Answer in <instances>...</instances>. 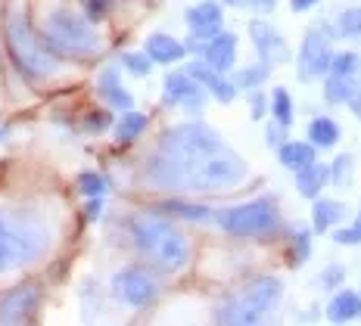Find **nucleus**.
Segmentation results:
<instances>
[{
  "mask_svg": "<svg viewBox=\"0 0 361 326\" xmlns=\"http://www.w3.org/2000/svg\"><path fill=\"white\" fill-rule=\"evenodd\" d=\"M246 174L243 156L202 121L169 127L140 165V180L162 193H224L243 184Z\"/></svg>",
  "mask_w": 361,
  "mask_h": 326,
  "instance_id": "f257e3e1",
  "label": "nucleus"
},
{
  "mask_svg": "<svg viewBox=\"0 0 361 326\" xmlns=\"http://www.w3.org/2000/svg\"><path fill=\"white\" fill-rule=\"evenodd\" d=\"M128 230H131L134 249L140 252V258H147L149 268L162 274H180L190 264V239L165 211H134Z\"/></svg>",
  "mask_w": 361,
  "mask_h": 326,
  "instance_id": "f03ea898",
  "label": "nucleus"
},
{
  "mask_svg": "<svg viewBox=\"0 0 361 326\" xmlns=\"http://www.w3.org/2000/svg\"><path fill=\"white\" fill-rule=\"evenodd\" d=\"M50 249V227L32 211L0 208V277L37 261Z\"/></svg>",
  "mask_w": 361,
  "mask_h": 326,
  "instance_id": "7ed1b4c3",
  "label": "nucleus"
},
{
  "mask_svg": "<svg viewBox=\"0 0 361 326\" xmlns=\"http://www.w3.org/2000/svg\"><path fill=\"white\" fill-rule=\"evenodd\" d=\"M41 37L56 56L87 59L100 53V35L94 28V19L72 6H54L41 19Z\"/></svg>",
  "mask_w": 361,
  "mask_h": 326,
  "instance_id": "20e7f679",
  "label": "nucleus"
},
{
  "mask_svg": "<svg viewBox=\"0 0 361 326\" xmlns=\"http://www.w3.org/2000/svg\"><path fill=\"white\" fill-rule=\"evenodd\" d=\"M283 299V283L277 277H252L250 283H243L237 292H231L228 299H221L215 305V320L228 326H252L262 323L265 317L281 305Z\"/></svg>",
  "mask_w": 361,
  "mask_h": 326,
  "instance_id": "39448f33",
  "label": "nucleus"
},
{
  "mask_svg": "<svg viewBox=\"0 0 361 326\" xmlns=\"http://www.w3.org/2000/svg\"><path fill=\"white\" fill-rule=\"evenodd\" d=\"M4 37H6V53H10L13 65L22 72V78L28 81H47L54 78L56 69H59V59L56 53L47 47V41L41 37V32H35L28 25V19L22 13H13L6 19V28H4Z\"/></svg>",
  "mask_w": 361,
  "mask_h": 326,
  "instance_id": "423d86ee",
  "label": "nucleus"
},
{
  "mask_svg": "<svg viewBox=\"0 0 361 326\" xmlns=\"http://www.w3.org/2000/svg\"><path fill=\"white\" fill-rule=\"evenodd\" d=\"M212 221L221 227L228 237H237V239L271 237V233L281 230V208H277V199L259 196V199L240 202V206L218 208Z\"/></svg>",
  "mask_w": 361,
  "mask_h": 326,
  "instance_id": "0eeeda50",
  "label": "nucleus"
},
{
  "mask_svg": "<svg viewBox=\"0 0 361 326\" xmlns=\"http://www.w3.org/2000/svg\"><path fill=\"white\" fill-rule=\"evenodd\" d=\"M336 25L330 28L327 22H318L314 28H308L305 37H302V47H299V56H296V75L302 81H314V78H324L330 72V63H334V41Z\"/></svg>",
  "mask_w": 361,
  "mask_h": 326,
  "instance_id": "6e6552de",
  "label": "nucleus"
},
{
  "mask_svg": "<svg viewBox=\"0 0 361 326\" xmlns=\"http://www.w3.org/2000/svg\"><path fill=\"white\" fill-rule=\"evenodd\" d=\"M159 292H162V286L156 280V274L147 268H137V264H128V268H122L112 277V295L128 308L144 311L159 299Z\"/></svg>",
  "mask_w": 361,
  "mask_h": 326,
  "instance_id": "1a4fd4ad",
  "label": "nucleus"
},
{
  "mask_svg": "<svg viewBox=\"0 0 361 326\" xmlns=\"http://www.w3.org/2000/svg\"><path fill=\"white\" fill-rule=\"evenodd\" d=\"M206 100H209V90L202 87L187 69L165 75L162 103L169 106V109H184V112H190V115H200V112L206 109Z\"/></svg>",
  "mask_w": 361,
  "mask_h": 326,
  "instance_id": "9d476101",
  "label": "nucleus"
},
{
  "mask_svg": "<svg viewBox=\"0 0 361 326\" xmlns=\"http://www.w3.org/2000/svg\"><path fill=\"white\" fill-rule=\"evenodd\" d=\"M41 283H19L0 299V323H28L41 308Z\"/></svg>",
  "mask_w": 361,
  "mask_h": 326,
  "instance_id": "9b49d317",
  "label": "nucleus"
},
{
  "mask_svg": "<svg viewBox=\"0 0 361 326\" xmlns=\"http://www.w3.org/2000/svg\"><path fill=\"white\" fill-rule=\"evenodd\" d=\"M250 37H252V47H255V53H259V59H265L268 65L290 63V44H287V37L277 32L274 25H268L265 19H252L250 22Z\"/></svg>",
  "mask_w": 361,
  "mask_h": 326,
  "instance_id": "f8f14e48",
  "label": "nucleus"
},
{
  "mask_svg": "<svg viewBox=\"0 0 361 326\" xmlns=\"http://www.w3.org/2000/svg\"><path fill=\"white\" fill-rule=\"evenodd\" d=\"M184 69L190 72L193 78H197L200 84L209 90V96H212V100H218L221 106H228V103H234V100H237L240 87L234 84V78H228V72L212 69V65H209L206 59H193V63H187Z\"/></svg>",
  "mask_w": 361,
  "mask_h": 326,
  "instance_id": "ddd939ff",
  "label": "nucleus"
},
{
  "mask_svg": "<svg viewBox=\"0 0 361 326\" xmlns=\"http://www.w3.org/2000/svg\"><path fill=\"white\" fill-rule=\"evenodd\" d=\"M187 28H190V37L206 44L209 37H215L218 32H224V10L218 0H200L187 10Z\"/></svg>",
  "mask_w": 361,
  "mask_h": 326,
  "instance_id": "4468645a",
  "label": "nucleus"
},
{
  "mask_svg": "<svg viewBox=\"0 0 361 326\" xmlns=\"http://www.w3.org/2000/svg\"><path fill=\"white\" fill-rule=\"evenodd\" d=\"M237 47H240V41L234 32H218L215 37H209V41L202 44L200 59H206L218 72H231L237 65Z\"/></svg>",
  "mask_w": 361,
  "mask_h": 326,
  "instance_id": "2eb2a0df",
  "label": "nucleus"
},
{
  "mask_svg": "<svg viewBox=\"0 0 361 326\" xmlns=\"http://www.w3.org/2000/svg\"><path fill=\"white\" fill-rule=\"evenodd\" d=\"M97 94H100L103 106H109V109H118V112L134 109V96H131V90L122 84L118 65H106V69L100 72V78H97Z\"/></svg>",
  "mask_w": 361,
  "mask_h": 326,
  "instance_id": "dca6fc26",
  "label": "nucleus"
},
{
  "mask_svg": "<svg viewBox=\"0 0 361 326\" xmlns=\"http://www.w3.org/2000/svg\"><path fill=\"white\" fill-rule=\"evenodd\" d=\"M144 50H147V56L153 59V63H159V65H175V63H180V59L187 56V44H180L178 37H171L165 32L149 35Z\"/></svg>",
  "mask_w": 361,
  "mask_h": 326,
  "instance_id": "f3484780",
  "label": "nucleus"
},
{
  "mask_svg": "<svg viewBox=\"0 0 361 326\" xmlns=\"http://www.w3.org/2000/svg\"><path fill=\"white\" fill-rule=\"evenodd\" d=\"M327 184H330V168L321 162H312L296 171V193L305 196V199H318Z\"/></svg>",
  "mask_w": 361,
  "mask_h": 326,
  "instance_id": "a211bd4d",
  "label": "nucleus"
},
{
  "mask_svg": "<svg viewBox=\"0 0 361 326\" xmlns=\"http://www.w3.org/2000/svg\"><path fill=\"white\" fill-rule=\"evenodd\" d=\"M314 143L312 140H287L281 149H277V158H281L283 168H290L293 174H296L299 168H305V165L318 162V153H314Z\"/></svg>",
  "mask_w": 361,
  "mask_h": 326,
  "instance_id": "6ab92c4d",
  "label": "nucleus"
},
{
  "mask_svg": "<svg viewBox=\"0 0 361 326\" xmlns=\"http://www.w3.org/2000/svg\"><path fill=\"white\" fill-rule=\"evenodd\" d=\"M361 317V292L340 289L327 305V320L330 323H352Z\"/></svg>",
  "mask_w": 361,
  "mask_h": 326,
  "instance_id": "aec40b11",
  "label": "nucleus"
},
{
  "mask_svg": "<svg viewBox=\"0 0 361 326\" xmlns=\"http://www.w3.org/2000/svg\"><path fill=\"white\" fill-rule=\"evenodd\" d=\"M343 215H345V206L343 202H336V199H314V208H312V230L314 233H327V230H334L336 224L343 221Z\"/></svg>",
  "mask_w": 361,
  "mask_h": 326,
  "instance_id": "412c9836",
  "label": "nucleus"
},
{
  "mask_svg": "<svg viewBox=\"0 0 361 326\" xmlns=\"http://www.w3.org/2000/svg\"><path fill=\"white\" fill-rule=\"evenodd\" d=\"M340 137H343V131L334 118L318 115V118L308 121V140H312L318 149H334L336 143H340Z\"/></svg>",
  "mask_w": 361,
  "mask_h": 326,
  "instance_id": "4be33fe9",
  "label": "nucleus"
},
{
  "mask_svg": "<svg viewBox=\"0 0 361 326\" xmlns=\"http://www.w3.org/2000/svg\"><path fill=\"white\" fill-rule=\"evenodd\" d=\"M355 90H358L355 78H345V75H336V72H327V75H324V100H327L330 106L349 103Z\"/></svg>",
  "mask_w": 361,
  "mask_h": 326,
  "instance_id": "5701e85b",
  "label": "nucleus"
},
{
  "mask_svg": "<svg viewBox=\"0 0 361 326\" xmlns=\"http://www.w3.org/2000/svg\"><path fill=\"white\" fill-rule=\"evenodd\" d=\"M271 69H274V65H268L265 59L250 63V65H243V69L234 75V84L240 90H246V94H250V90H262L268 84V78H271Z\"/></svg>",
  "mask_w": 361,
  "mask_h": 326,
  "instance_id": "b1692460",
  "label": "nucleus"
},
{
  "mask_svg": "<svg viewBox=\"0 0 361 326\" xmlns=\"http://www.w3.org/2000/svg\"><path fill=\"white\" fill-rule=\"evenodd\" d=\"M147 125H149V118L144 115V112L128 109V112H122V118L116 121V140L118 143H134L140 134L147 131Z\"/></svg>",
  "mask_w": 361,
  "mask_h": 326,
  "instance_id": "393cba45",
  "label": "nucleus"
},
{
  "mask_svg": "<svg viewBox=\"0 0 361 326\" xmlns=\"http://www.w3.org/2000/svg\"><path fill=\"white\" fill-rule=\"evenodd\" d=\"M159 211H165L171 218H184V221H209V218H215L212 208L197 206V202H184V199H165Z\"/></svg>",
  "mask_w": 361,
  "mask_h": 326,
  "instance_id": "a878e982",
  "label": "nucleus"
},
{
  "mask_svg": "<svg viewBox=\"0 0 361 326\" xmlns=\"http://www.w3.org/2000/svg\"><path fill=\"white\" fill-rule=\"evenodd\" d=\"M327 168H330V184L345 189V187L352 184V174H355V156H349V153L336 156L334 162L327 165Z\"/></svg>",
  "mask_w": 361,
  "mask_h": 326,
  "instance_id": "bb28decb",
  "label": "nucleus"
},
{
  "mask_svg": "<svg viewBox=\"0 0 361 326\" xmlns=\"http://www.w3.org/2000/svg\"><path fill=\"white\" fill-rule=\"evenodd\" d=\"M336 37H349V41L361 37V6L340 10V16H336Z\"/></svg>",
  "mask_w": 361,
  "mask_h": 326,
  "instance_id": "cd10ccee",
  "label": "nucleus"
},
{
  "mask_svg": "<svg viewBox=\"0 0 361 326\" xmlns=\"http://www.w3.org/2000/svg\"><path fill=\"white\" fill-rule=\"evenodd\" d=\"M271 118L274 121H281V125H293V96H290V90H283V87H274L271 90Z\"/></svg>",
  "mask_w": 361,
  "mask_h": 326,
  "instance_id": "c85d7f7f",
  "label": "nucleus"
},
{
  "mask_svg": "<svg viewBox=\"0 0 361 326\" xmlns=\"http://www.w3.org/2000/svg\"><path fill=\"white\" fill-rule=\"evenodd\" d=\"M290 258L293 264H305L312 258V230L308 227H296L290 233Z\"/></svg>",
  "mask_w": 361,
  "mask_h": 326,
  "instance_id": "c756f323",
  "label": "nucleus"
},
{
  "mask_svg": "<svg viewBox=\"0 0 361 326\" xmlns=\"http://www.w3.org/2000/svg\"><path fill=\"white\" fill-rule=\"evenodd\" d=\"M330 72L345 75V78H358V72H361V56H358V53H352V50H345V53H334V63H330Z\"/></svg>",
  "mask_w": 361,
  "mask_h": 326,
  "instance_id": "7c9ffc66",
  "label": "nucleus"
},
{
  "mask_svg": "<svg viewBox=\"0 0 361 326\" xmlns=\"http://www.w3.org/2000/svg\"><path fill=\"white\" fill-rule=\"evenodd\" d=\"M153 59L147 56V50L144 53H125L122 56V69L128 72V75H134V78H147L149 72H153Z\"/></svg>",
  "mask_w": 361,
  "mask_h": 326,
  "instance_id": "2f4dec72",
  "label": "nucleus"
},
{
  "mask_svg": "<svg viewBox=\"0 0 361 326\" xmlns=\"http://www.w3.org/2000/svg\"><path fill=\"white\" fill-rule=\"evenodd\" d=\"M75 184H78V193H85V196H106V189H109L106 177L97 171H81Z\"/></svg>",
  "mask_w": 361,
  "mask_h": 326,
  "instance_id": "473e14b6",
  "label": "nucleus"
},
{
  "mask_svg": "<svg viewBox=\"0 0 361 326\" xmlns=\"http://www.w3.org/2000/svg\"><path fill=\"white\" fill-rule=\"evenodd\" d=\"M343 283H345V264H340V261L327 264V268L321 270V277H318V286H321V289H324V292L340 289Z\"/></svg>",
  "mask_w": 361,
  "mask_h": 326,
  "instance_id": "72a5a7b5",
  "label": "nucleus"
},
{
  "mask_svg": "<svg viewBox=\"0 0 361 326\" xmlns=\"http://www.w3.org/2000/svg\"><path fill=\"white\" fill-rule=\"evenodd\" d=\"M334 242L336 246H361V218L352 227H334Z\"/></svg>",
  "mask_w": 361,
  "mask_h": 326,
  "instance_id": "f704fd0d",
  "label": "nucleus"
},
{
  "mask_svg": "<svg viewBox=\"0 0 361 326\" xmlns=\"http://www.w3.org/2000/svg\"><path fill=\"white\" fill-rule=\"evenodd\" d=\"M109 125H112V109H109V106H106V109H94L85 118V131L87 134H103Z\"/></svg>",
  "mask_w": 361,
  "mask_h": 326,
  "instance_id": "c9c22d12",
  "label": "nucleus"
},
{
  "mask_svg": "<svg viewBox=\"0 0 361 326\" xmlns=\"http://www.w3.org/2000/svg\"><path fill=\"white\" fill-rule=\"evenodd\" d=\"M265 115H271V96H265L262 90H250V118L262 121Z\"/></svg>",
  "mask_w": 361,
  "mask_h": 326,
  "instance_id": "e433bc0d",
  "label": "nucleus"
},
{
  "mask_svg": "<svg viewBox=\"0 0 361 326\" xmlns=\"http://www.w3.org/2000/svg\"><path fill=\"white\" fill-rule=\"evenodd\" d=\"M287 131H290L287 125H281V121H271L268 131H265V143H268L271 149H281L283 143H287Z\"/></svg>",
  "mask_w": 361,
  "mask_h": 326,
  "instance_id": "4c0bfd02",
  "label": "nucleus"
},
{
  "mask_svg": "<svg viewBox=\"0 0 361 326\" xmlns=\"http://www.w3.org/2000/svg\"><path fill=\"white\" fill-rule=\"evenodd\" d=\"M81 4H85V13L90 19H103L106 16V10H109V0H81Z\"/></svg>",
  "mask_w": 361,
  "mask_h": 326,
  "instance_id": "58836bf2",
  "label": "nucleus"
},
{
  "mask_svg": "<svg viewBox=\"0 0 361 326\" xmlns=\"http://www.w3.org/2000/svg\"><path fill=\"white\" fill-rule=\"evenodd\" d=\"M277 6V0H246V10H252V13H262V16H268L271 10Z\"/></svg>",
  "mask_w": 361,
  "mask_h": 326,
  "instance_id": "ea45409f",
  "label": "nucleus"
},
{
  "mask_svg": "<svg viewBox=\"0 0 361 326\" xmlns=\"http://www.w3.org/2000/svg\"><path fill=\"white\" fill-rule=\"evenodd\" d=\"M100 208H103V196H90V202L85 206V218L87 221H97V218H100Z\"/></svg>",
  "mask_w": 361,
  "mask_h": 326,
  "instance_id": "a19ab883",
  "label": "nucleus"
},
{
  "mask_svg": "<svg viewBox=\"0 0 361 326\" xmlns=\"http://www.w3.org/2000/svg\"><path fill=\"white\" fill-rule=\"evenodd\" d=\"M321 0H290V10L293 13H308L312 6H318Z\"/></svg>",
  "mask_w": 361,
  "mask_h": 326,
  "instance_id": "79ce46f5",
  "label": "nucleus"
},
{
  "mask_svg": "<svg viewBox=\"0 0 361 326\" xmlns=\"http://www.w3.org/2000/svg\"><path fill=\"white\" fill-rule=\"evenodd\" d=\"M345 106H349V109H352V115H355V118L361 121V87L355 90V94H352V100L345 103Z\"/></svg>",
  "mask_w": 361,
  "mask_h": 326,
  "instance_id": "37998d69",
  "label": "nucleus"
},
{
  "mask_svg": "<svg viewBox=\"0 0 361 326\" xmlns=\"http://www.w3.org/2000/svg\"><path fill=\"white\" fill-rule=\"evenodd\" d=\"M221 4H228V6H246V0H221Z\"/></svg>",
  "mask_w": 361,
  "mask_h": 326,
  "instance_id": "c03bdc74",
  "label": "nucleus"
},
{
  "mask_svg": "<svg viewBox=\"0 0 361 326\" xmlns=\"http://www.w3.org/2000/svg\"><path fill=\"white\" fill-rule=\"evenodd\" d=\"M0 140H4V131H0Z\"/></svg>",
  "mask_w": 361,
  "mask_h": 326,
  "instance_id": "a18cd8bd",
  "label": "nucleus"
}]
</instances>
